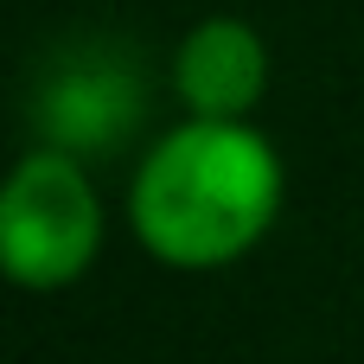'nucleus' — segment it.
<instances>
[{
  "label": "nucleus",
  "instance_id": "nucleus-3",
  "mask_svg": "<svg viewBox=\"0 0 364 364\" xmlns=\"http://www.w3.org/2000/svg\"><path fill=\"white\" fill-rule=\"evenodd\" d=\"M26 122L38 147H58L77 160L115 154L147 122V70L115 38H70L45 51L32 96H26Z\"/></svg>",
  "mask_w": 364,
  "mask_h": 364
},
{
  "label": "nucleus",
  "instance_id": "nucleus-1",
  "mask_svg": "<svg viewBox=\"0 0 364 364\" xmlns=\"http://www.w3.org/2000/svg\"><path fill=\"white\" fill-rule=\"evenodd\" d=\"M282 186V154L262 128H250V115H192L141 160L128 224L141 250L166 269H224L269 237Z\"/></svg>",
  "mask_w": 364,
  "mask_h": 364
},
{
  "label": "nucleus",
  "instance_id": "nucleus-2",
  "mask_svg": "<svg viewBox=\"0 0 364 364\" xmlns=\"http://www.w3.org/2000/svg\"><path fill=\"white\" fill-rule=\"evenodd\" d=\"M102 250V198L77 154L32 147L0 198V262L19 288H70Z\"/></svg>",
  "mask_w": 364,
  "mask_h": 364
},
{
  "label": "nucleus",
  "instance_id": "nucleus-4",
  "mask_svg": "<svg viewBox=\"0 0 364 364\" xmlns=\"http://www.w3.org/2000/svg\"><path fill=\"white\" fill-rule=\"evenodd\" d=\"M173 90L192 115H218V122H243L262 90H269V45L250 19L237 13H211L198 19L179 51H173Z\"/></svg>",
  "mask_w": 364,
  "mask_h": 364
}]
</instances>
